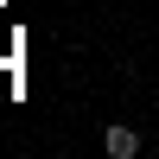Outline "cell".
<instances>
[{
	"instance_id": "obj_1",
	"label": "cell",
	"mask_w": 159,
	"mask_h": 159,
	"mask_svg": "<svg viewBox=\"0 0 159 159\" xmlns=\"http://www.w3.org/2000/svg\"><path fill=\"white\" fill-rule=\"evenodd\" d=\"M102 153H108V159H134V153H140V127L115 121L108 134H102Z\"/></svg>"
}]
</instances>
